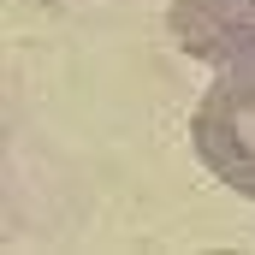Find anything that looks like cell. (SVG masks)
<instances>
[{
	"label": "cell",
	"mask_w": 255,
	"mask_h": 255,
	"mask_svg": "<svg viewBox=\"0 0 255 255\" xmlns=\"http://www.w3.org/2000/svg\"><path fill=\"white\" fill-rule=\"evenodd\" d=\"M190 142L202 166L255 202V60L232 65L190 113Z\"/></svg>",
	"instance_id": "6da1fadb"
},
{
	"label": "cell",
	"mask_w": 255,
	"mask_h": 255,
	"mask_svg": "<svg viewBox=\"0 0 255 255\" xmlns=\"http://www.w3.org/2000/svg\"><path fill=\"white\" fill-rule=\"evenodd\" d=\"M166 30L190 60L208 65L255 60V0H172Z\"/></svg>",
	"instance_id": "7a4b0ae2"
}]
</instances>
